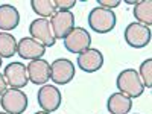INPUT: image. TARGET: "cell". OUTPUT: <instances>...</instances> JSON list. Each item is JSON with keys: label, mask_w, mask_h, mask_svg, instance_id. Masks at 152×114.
<instances>
[{"label": "cell", "mask_w": 152, "mask_h": 114, "mask_svg": "<svg viewBox=\"0 0 152 114\" xmlns=\"http://www.w3.org/2000/svg\"><path fill=\"white\" fill-rule=\"evenodd\" d=\"M117 90L128 97H140L145 93V85L138 76V72L134 69H125L117 76Z\"/></svg>", "instance_id": "6da1fadb"}, {"label": "cell", "mask_w": 152, "mask_h": 114, "mask_svg": "<svg viewBox=\"0 0 152 114\" xmlns=\"http://www.w3.org/2000/svg\"><path fill=\"white\" fill-rule=\"evenodd\" d=\"M116 14L111 9L96 6L88 14V26L96 34H108L116 26Z\"/></svg>", "instance_id": "7a4b0ae2"}, {"label": "cell", "mask_w": 152, "mask_h": 114, "mask_svg": "<svg viewBox=\"0 0 152 114\" xmlns=\"http://www.w3.org/2000/svg\"><path fill=\"white\" fill-rule=\"evenodd\" d=\"M0 105L8 114H23L28 108V96L23 90L9 88L0 97Z\"/></svg>", "instance_id": "3957f363"}, {"label": "cell", "mask_w": 152, "mask_h": 114, "mask_svg": "<svg viewBox=\"0 0 152 114\" xmlns=\"http://www.w3.org/2000/svg\"><path fill=\"white\" fill-rule=\"evenodd\" d=\"M125 41L132 49H143L151 43V28L140 23H129L125 29Z\"/></svg>", "instance_id": "277c9868"}, {"label": "cell", "mask_w": 152, "mask_h": 114, "mask_svg": "<svg viewBox=\"0 0 152 114\" xmlns=\"http://www.w3.org/2000/svg\"><path fill=\"white\" fill-rule=\"evenodd\" d=\"M91 46V35L84 28H75L66 38H64V47L70 53H82Z\"/></svg>", "instance_id": "5b68a950"}, {"label": "cell", "mask_w": 152, "mask_h": 114, "mask_svg": "<svg viewBox=\"0 0 152 114\" xmlns=\"http://www.w3.org/2000/svg\"><path fill=\"white\" fill-rule=\"evenodd\" d=\"M29 32L34 40L40 41L46 49L52 47L56 43V38L53 35L52 26H50L49 18H35L31 24H29Z\"/></svg>", "instance_id": "8992f818"}, {"label": "cell", "mask_w": 152, "mask_h": 114, "mask_svg": "<svg viewBox=\"0 0 152 114\" xmlns=\"http://www.w3.org/2000/svg\"><path fill=\"white\" fill-rule=\"evenodd\" d=\"M37 100L43 111L53 113L61 107L62 102L61 90H58L55 85H43L37 93Z\"/></svg>", "instance_id": "52a82bcc"}, {"label": "cell", "mask_w": 152, "mask_h": 114, "mask_svg": "<svg viewBox=\"0 0 152 114\" xmlns=\"http://www.w3.org/2000/svg\"><path fill=\"white\" fill-rule=\"evenodd\" d=\"M75 66L67 58L55 59L50 64V79L58 85H66L75 78Z\"/></svg>", "instance_id": "ba28073f"}, {"label": "cell", "mask_w": 152, "mask_h": 114, "mask_svg": "<svg viewBox=\"0 0 152 114\" xmlns=\"http://www.w3.org/2000/svg\"><path fill=\"white\" fill-rule=\"evenodd\" d=\"M50 26H52L53 35L56 40H64V38L75 29V15L70 11H58L56 14L50 18Z\"/></svg>", "instance_id": "9c48e42d"}, {"label": "cell", "mask_w": 152, "mask_h": 114, "mask_svg": "<svg viewBox=\"0 0 152 114\" xmlns=\"http://www.w3.org/2000/svg\"><path fill=\"white\" fill-rule=\"evenodd\" d=\"M3 76L6 79V84L11 88H24L29 82V76H28V69L21 62H11L5 67Z\"/></svg>", "instance_id": "30bf717a"}, {"label": "cell", "mask_w": 152, "mask_h": 114, "mask_svg": "<svg viewBox=\"0 0 152 114\" xmlns=\"http://www.w3.org/2000/svg\"><path fill=\"white\" fill-rule=\"evenodd\" d=\"M76 64L78 67L85 72V73H94L97 70L102 69L104 66V55L99 49H87L85 52L78 55V59H76Z\"/></svg>", "instance_id": "8fae6325"}, {"label": "cell", "mask_w": 152, "mask_h": 114, "mask_svg": "<svg viewBox=\"0 0 152 114\" xmlns=\"http://www.w3.org/2000/svg\"><path fill=\"white\" fill-rule=\"evenodd\" d=\"M17 53L23 59H40L46 53V47L32 37H23L17 43Z\"/></svg>", "instance_id": "7c38bea8"}, {"label": "cell", "mask_w": 152, "mask_h": 114, "mask_svg": "<svg viewBox=\"0 0 152 114\" xmlns=\"http://www.w3.org/2000/svg\"><path fill=\"white\" fill-rule=\"evenodd\" d=\"M26 69L29 81L35 85H44L50 79V64L43 58L31 61Z\"/></svg>", "instance_id": "4fadbf2b"}, {"label": "cell", "mask_w": 152, "mask_h": 114, "mask_svg": "<svg viewBox=\"0 0 152 114\" xmlns=\"http://www.w3.org/2000/svg\"><path fill=\"white\" fill-rule=\"evenodd\" d=\"M20 24V12L12 5H0V29L3 32L14 31Z\"/></svg>", "instance_id": "5bb4252c"}, {"label": "cell", "mask_w": 152, "mask_h": 114, "mask_svg": "<svg viewBox=\"0 0 152 114\" xmlns=\"http://www.w3.org/2000/svg\"><path fill=\"white\" fill-rule=\"evenodd\" d=\"M107 108H108L110 114H129V111L132 108V100L126 94L117 91V93H113L108 97Z\"/></svg>", "instance_id": "9a60e30c"}, {"label": "cell", "mask_w": 152, "mask_h": 114, "mask_svg": "<svg viewBox=\"0 0 152 114\" xmlns=\"http://www.w3.org/2000/svg\"><path fill=\"white\" fill-rule=\"evenodd\" d=\"M132 12H134V17L137 18V23L151 28V23H152V2L151 0H142V2H138L134 6Z\"/></svg>", "instance_id": "2e32d148"}, {"label": "cell", "mask_w": 152, "mask_h": 114, "mask_svg": "<svg viewBox=\"0 0 152 114\" xmlns=\"http://www.w3.org/2000/svg\"><path fill=\"white\" fill-rule=\"evenodd\" d=\"M17 53V40L9 32H0V58H12Z\"/></svg>", "instance_id": "e0dca14e"}, {"label": "cell", "mask_w": 152, "mask_h": 114, "mask_svg": "<svg viewBox=\"0 0 152 114\" xmlns=\"http://www.w3.org/2000/svg\"><path fill=\"white\" fill-rule=\"evenodd\" d=\"M31 6L35 14L40 15V18L53 17L56 14L55 0H31Z\"/></svg>", "instance_id": "ac0fdd59"}, {"label": "cell", "mask_w": 152, "mask_h": 114, "mask_svg": "<svg viewBox=\"0 0 152 114\" xmlns=\"http://www.w3.org/2000/svg\"><path fill=\"white\" fill-rule=\"evenodd\" d=\"M138 76H140L145 88L152 87V59L151 58H148L142 62L140 70H138Z\"/></svg>", "instance_id": "d6986e66"}, {"label": "cell", "mask_w": 152, "mask_h": 114, "mask_svg": "<svg viewBox=\"0 0 152 114\" xmlns=\"http://www.w3.org/2000/svg\"><path fill=\"white\" fill-rule=\"evenodd\" d=\"M76 0H55V6L58 11H70L75 8Z\"/></svg>", "instance_id": "ffe728a7"}, {"label": "cell", "mask_w": 152, "mask_h": 114, "mask_svg": "<svg viewBox=\"0 0 152 114\" xmlns=\"http://www.w3.org/2000/svg\"><path fill=\"white\" fill-rule=\"evenodd\" d=\"M122 2L120 0H97V5L100 8H105V9H113V8H117Z\"/></svg>", "instance_id": "44dd1931"}, {"label": "cell", "mask_w": 152, "mask_h": 114, "mask_svg": "<svg viewBox=\"0 0 152 114\" xmlns=\"http://www.w3.org/2000/svg\"><path fill=\"white\" fill-rule=\"evenodd\" d=\"M8 90V84H6V79H5V76L0 73V97H2V94Z\"/></svg>", "instance_id": "7402d4cb"}, {"label": "cell", "mask_w": 152, "mask_h": 114, "mask_svg": "<svg viewBox=\"0 0 152 114\" xmlns=\"http://www.w3.org/2000/svg\"><path fill=\"white\" fill-rule=\"evenodd\" d=\"M126 3H128V5H134V6H135L138 2H137V0H134V2H131V0H126Z\"/></svg>", "instance_id": "603a6c76"}, {"label": "cell", "mask_w": 152, "mask_h": 114, "mask_svg": "<svg viewBox=\"0 0 152 114\" xmlns=\"http://www.w3.org/2000/svg\"><path fill=\"white\" fill-rule=\"evenodd\" d=\"M35 114H52V113H46V111H37Z\"/></svg>", "instance_id": "cb8c5ba5"}, {"label": "cell", "mask_w": 152, "mask_h": 114, "mask_svg": "<svg viewBox=\"0 0 152 114\" xmlns=\"http://www.w3.org/2000/svg\"><path fill=\"white\" fill-rule=\"evenodd\" d=\"M0 67H2V58H0Z\"/></svg>", "instance_id": "d4e9b609"}, {"label": "cell", "mask_w": 152, "mask_h": 114, "mask_svg": "<svg viewBox=\"0 0 152 114\" xmlns=\"http://www.w3.org/2000/svg\"><path fill=\"white\" fill-rule=\"evenodd\" d=\"M0 114H8V113H5V111H2V113H0Z\"/></svg>", "instance_id": "484cf974"}]
</instances>
